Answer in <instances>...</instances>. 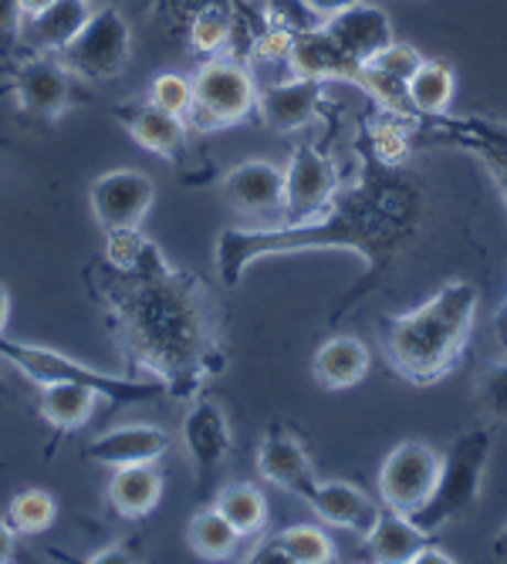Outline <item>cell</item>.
<instances>
[{"instance_id": "cell-14", "label": "cell", "mask_w": 507, "mask_h": 564, "mask_svg": "<svg viewBox=\"0 0 507 564\" xmlns=\"http://www.w3.org/2000/svg\"><path fill=\"white\" fill-rule=\"evenodd\" d=\"M224 196L234 210L271 217L284 210V170L265 160H247L224 176Z\"/></svg>"}, {"instance_id": "cell-23", "label": "cell", "mask_w": 507, "mask_h": 564, "mask_svg": "<svg viewBox=\"0 0 507 564\" xmlns=\"http://www.w3.org/2000/svg\"><path fill=\"white\" fill-rule=\"evenodd\" d=\"M106 497L112 503V510L126 521H139L149 510H157L160 497H163V474L157 470V464H129V467H116L106 487Z\"/></svg>"}, {"instance_id": "cell-43", "label": "cell", "mask_w": 507, "mask_h": 564, "mask_svg": "<svg viewBox=\"0 0 507 564\" xmlns=\"http://www.w3.org/2000/svg\"><path fill=\"white\" fill-rule=\"evenodd\" d=\"M322 21H328V18H335V14H342L345 8H352V4H359V0H304Z\"/></svg>"}, {"instance_id": "cell-26", "label": "cell", "mask_w": 507, "mask_h": 564, "mask_svg": "<svg viewBox=\"0 0 507 564\" xmlns=\"http://www.w3.org/2000/svg\"><path fill=\"white\" fill-rule=\"evenodd\" d=\"M237 8H240V0H237V4L224 0V4H211V8H203L199 14H193V21L186 24V41L193 47V55H199L203 62L234 55V41L240 34Z\"/></svg>"}, {"instance_id": "cell-7", "label": "cell", "mask_w": 507, "mask_h": 564, "mask_svg": "<svg viewBox=\"0 0 507 564\" xmlns=\"http://www.w3.org/2000/svg\"><path fill=\"white\" fill-rule=\"evenodd\" d=\"M132 55V28L119 14V8L106 4L95 8L82 31L58 51L55 58L72 78L88 82H112L126 72Z\"/></svg>"}, {"instance_id": "cell-16", "label": "cell", "mask_w": 507, "mask_h": 564, "mask_svg": "<svg viewBox=\"0 0 507 564\" xmlns=\"http://www.w3.org/2000/svg\"><path fill=\"white\" fill-rule=\"evenodd\" d=\"M304 500L312 503V510L325 524L355 531L359 538H366L382 514V503H376L366 490L345 480H319Z\"/></svg>"}, {"instance_id": "cell-10", "label": "cell", "mask_w": 507, "mask_h": 564, "mask_svg": "<svg viewBox=\"0 0 507 564\" xmlns=\"http://www.w3.org/2000/svg\"><path fill=\"white\" fill-rule=\"evenodd\" d=\"M157 199V186L142 170H112L101 173L91 189V217L101 230H119V227H139Z\"/></svg>"}, {"instance_id": "cell-17", "label": "cell", "mask_w": 507, "mask_h": 564, "mask_svg": "<svg viewBox=\"0 0 507 564\" xmlns=\"http://www.w3.org/2000/svg\"><path fill=\"white\" fill-rule=\"evenodd\" d=\"M258 470L268 484H274L288 494H298V497H309V490L319 484L309 449H304L291 433H284L281 426L268 430V436L261 440Z\"/></svg>"}, {"instance_id": "cell-1", "label": "cell", "mask_w": 507, "mask_h": 564, "mask_svg": "<svg viewBox=\"0 0 507 564\" xmlns=\"http://www.w3.org/2000/svg\"><path fill=\"white\" fill-rule=\"evenodd\" d=\"M427 214L430 196L417 173L406 166H386L373 152H363L359 180L342 186L315 220L224 230L214 247L217 274L227 288H237L254 261L274 258V253L352 250L363 258L366 271L335 304L328 325H338L355 304H363L386 281L399 253L413 247V240L427 227Z\"/></svg>"}, {"instance_id": "cell-25", "label": "cell", "mask_w": 507, "mask_h": 564, "mask_svg": "<svg viewBox=\"0 0 507 564\" xmlns=\"http://www.w3.org/2000/svg\"><path fill=\"white\" fill-rule=\"evenodd\" d=\"M430 541H433L430 531H423L410 514H399L392 507H382L376 528L366 534V547L373 561H382V564H402V561L410 564V557Z\"/></svg>"}, {"instance_id": "cell-6", "label": "cell", "mask_w": 507, "mask_h": 564, "mask_svg": "<svg viewBox=\"0 0 507 564\" xmlns=\"http://www.w3.org/2000/svg\"><path fill=\"white\" fill-rule=\"evenodd\" d=\"M258 112V85L250 68L234 58H207L193 75V109L186 116L190 129L214 132L237 126Z\"/></svg>"}, {"instance_id": "cell-41", "label": "cell", "mask_w": 507, "mask_h": 564, "mask_svg": "<svg viewBox=\"0 0 507 564\" xmlns=\"http://www.w3.org/2000/svg\"><path fill=\"white\" fill-rule=\"evenodd\" d=\"M21 11L18 0H0V62H11L21 51Z\"/></svg>"}, {"instance_id": "cell-31", "label": "cell", "mask_w": 507, "mask_h": 564, "mask_svg": "<svg viewBox=\"0 0 507 564\" xmlns=\"http://www.w3.org/2000/svg\"><path fill=\"white\" fill-rule=\"evenodd\" d=\"M186 538H190V547L207 557V561H224V557H234L237 547H240V534L234 531V524L220 514L217 507H203L193 514L190 528H186Z\"/></svg>"}, {"instance_id": "cell-8", "label": "cell", "mask_w": 507, "mask_h": 564, "mask_svg": "<svg viewBox=\"0 0 507 564\" xmlns=\"http://www.w3.org/2000/svg\"><path fill=\"white\" fill-rule=\"evenodd\" d=\"M440 477V449L420 440H406L389 449L379 467V500L399 514H417L430 500Z\"/></svg>"}, {"instance_id": "cell-11", "label": "cell", "mask_w": 507, "mask_h": 564, "mask_svg": "<svg viewBox=\"0 0 507 564\" xmlns=\"http://www.w3.org/2000/svg\"><path fill=\"white\" fill-rule=\"evenodd\" d=\"M183 446L193 459L199 487H207L234 449L230 423H227V413L220 409V402L203 399V395L193 399L190 413L183 420Z\"/></svg>"}, {"instance_id": "cell-40", "label": "cell", "mask_w": 507, "mask_h": 564, "mask_svg": "<svg viewBox=\"0 0 507 564\" xmlns=\"http://www.w3.org/2000/svg\"><path fill=\"white\" fill-rule=\"evenodd\" d=\"M211 4H224V0H157V4H152V11H157L160 21L176 24V28L186 31V24L193 21V14H199L203 8H211ZM230 4H237V0H230Z\"/></svg>"}, {"instance_id": "cell-38", "label": "cell", "mask_w": 507, "mask_h": 564, "mask_svg": "<svg viewBox=\"0 0 507 564\" xmlns=\"http://www.w3.org/2000/svg\"><path fill=\"white\" fill-rule=\"evenodd\" d=\"M366 65H376L379 72H386V75H392V78L406 82V78H410V75L423 65V55H420V51H417L413 44L392 41L389 47H382L379 55H376L373 62H366Z\"/></svg>"}, {"instance_id": "cell-35", "label": "cell", "mask_w": 507, "mask_h": 564, "mask_svg": "<svg viewBox=\"0 0 507 564\" xmlns=\"http://www.w3.org/2000/svg\"><path fill=\"white\" fill-rule=\"evenodd\" d=\"M477 402H481V413L490 423H507V351L497 362H490L481 372L477 382Z\"/></svg>"}, {"instance_id": "cell-20", "label": "cell", "mask_w": 507, "mask_h": 564, "mask_svg": "<svg viewBox=\"0 0 507 564\" xmlns=\"http://www.w3.org/2000/svg\"><path fill=\"white\" fill-rule=\"evenodd\" d=\"M170 449V436L160 426H116L88 443V459L101 467H129V464H157Z\"/></svg>"}, {"instance_id": "cell-49", "label": "cell", "mask_w": 507, "mask_h": 564, "mask_svg": "<svg viewBox=\"0 0 507 564\" xmlns=\"http://www.w3.org/2000/svg\"><path fill=\"white\" fill-rule=\"evenodd\" d=\"M490 554L497 557V561H507V524L500 528V534L490 541Z\"/></svg>"}, {"instance_id": "cell-9", "label": "cell", "mask_w": 507, "mask_h": 564, "mask_svg": "<svg viewBox=\"0 0 507 564\" xmlns=\"http://www.w3.org/2000/svg\"><path fill=\"white\" fill-rule=\"evenodd\" d=\"M342 189L335 163L315 145H298L284 170V224L315 220Z\"/></svg>"}, {"instance_id": "cell-36", "label": "cell", "mask_w": 507, "mask_h": 564, "mask_svg": "<svg viewBox=\"0 0 507 564\" xmlns=\"http://www.w3.org/2000/svg\"><path fill=\"white\" fill-rule=\"evenodd\" d=\"M261 18H265V24H274L288 34H304V31H315L325 24L304 0H265Z\"/></svg>"}, {"instance_id": "cell-24", "label": "cell", "mask_w": 507, "mask_h": 564, "mask_svg": "<svg viewBox=\"0 0 507 564\" xmlns=\"http://www.w3.org/2000/svg\"><path fill=\"white\" fill-rule=\"evenodd\" d=\"M98 399H101V392L85 382H51V386H41L37 413L62 436V433L82 430L95 416Z\"/></svg>"}, {"instance_id": "cell-22", "label": "cell", "mask_w": 507, "mask_h": 564, "mask_svg": "<svg viewBox=\"0 0 507 564\" xmlns=\"http://www.w3.org/2000/svg\"><path fill=\"white\" fill-rule=\"evenodd\" d=\"M369 366H373L369 345L363 338H352V335H335V338L322 341L315 358H312L315 382L325 386V389L359 386L369 376Z\"/></svg>"}, {"instance_id": "cell-21", "label": "cell", "mask_w": 507, "mask_h": 564, "mask_svg": "<svg viewBox=\"0 0 507 564\" xmlns=\"http://www.w3.org/2000/svg\"><path fill=\"white\" fill-rule=\"evenodd\" d=\"M291 72L301 75V78H315V82H352L359 85V75H363V65L352 62L345 51L325 34V28H315V31H304V34H294V44H291V58H288Z\"/></svg>"}, {"instance_id": "cell-39", "label": "cell", "mask_w": 507, "mask_h": 564, "mask_svg": "<svg viewBox=\"0 0 507 564\" xmlns=\"http://www.w3.org/2000/svg\"><path fill=\"white\" fill-rule=\"evenodd\" d=\"M291 44H294V34H288L274 24H261V31H254V37H250V55L261 62H288Z\"/></svg>"}, {"instance_id": "cell-27", "label": "cell", "mask_w": 507, "mask_h": 564, "mask_svg": "<svg viewBox=\"0 0 507 564\" xmlns=\"http://www.w3.org/2000/svg\"><path fill=\"white\" fill-rule=\"evenodd\" d=\"M417 132H420V119L379 109L366 122V152H373L386 166H402V160L413 152Z\"/></svg>"}, {"instance_id": "cell-12", "label": "cell", "mask_w": 507, "mask_h": 564, "mask_svg": "<svg viewBox=\"0 0 507 564\" xmlns=\"http://www.w3.org/2000/svg\"><path fill=\"white\" fill-rule=\"evenodd\" d=\"M8 91L18 98L21 112L34 119H58L72 106V75L51 55H31L14 68Z\"/></svg>"}, {"instance_id": "cell-32", "label": "cell", "mask_w": 507, "mask_h": 564, "mask_svg": "<svg viewBox=\"0 0 507 564\" xmlns=\"http://www.w3.org/2000/svg\"><path fill=\"white\" fill-rule=\"evenodd\" d=\"M55 518H58L55 497H51L47 490H37V487L14 494L8 503V524L18 534H44L51 524H55Z\"/></svg>"}, {"instance_id": "cell-48", "label": "cell", "mask_w": 507, "mask_h": 564, "mask_svg": "<svg viewBox=\"0 0 507 564\" xmlns=\"http://www.w3.org/2000/svg\"><path fill=\"white\" fill-rule=\"evenodd\" d=\"M51 4H55V0H18V11H21V18H34Z\"/></svg>"}, {"instance_id": "cell-45", "label": "cell", "mask_w": 507, "mask_h": 564, "mask_svg": "<svg viewBox=\"0 0 507 564\" xmlns=\"http://www.w3.org/2000/svg\"><path fill=\"white\" fill-rule=\"evenodd\" d=\"M91 564H109V561H132L129 547L126 544H112V547H101V551H91L88 554Z\"/></svg>"}, {"instance_id": "cell-4", "label": "cell", "mask_w": 507, "mask_h": 564, "mask_svg": "<svg viewBox=\"0 0 507 564\" xmlns=\"http://www.w3.org/2000/svg\"><path fill=\"white\" fill-rule=\"evenodd\" d=\"M490 443H494L490 426H477V430H467L456 440H450L440 449L436 487H433L430 500L413 514V521L423 531L433 534L450 521H461V518L474 514L481 503V490H484Z\"/></svg>"}, {"instance_id": "cell-33", "label": "cell", "mask_w": 507, "mask_h": 564, "mask_svg": "<svg viewBox=\"0 0 507 564\" xmlns=\"http://www.w3.org/2000/svg\"><path fill=\"white\" fill-rule=\"evenodd\" d=\"M274 541L284 547L291 564H332L335 561L332 538L315 524H291L281 534H274Z\"/></svg>"}, {"instance_id": "cell-3", "label": "cell", "mask_w": 507, "mask_h": 564, "mask_svg": "<svg viewBox=\"0 0 507 564\" xmlns=\"http://www.w3.org/2000/svg\"><path fill=\"white\" fill-rule=\"evenodd\" d=\"M477 304L481 291L471 281H450L413 312L379 318L382 355L392 372L413 386H433L450 376L467 351Z\"/></svg>"}, {"instance_id": "cell-46", "label": "cell", "mask_w": 507, "mask_h": 564, "mask_svg": "<svg viewBox=\"0 0 507 564\" xmlns=\"http://www.w3.org/2000/svg\"><path fill=\"white\" fill-rule=\"evenodd\" d=\"M420 561H436V564H450L453 557H450V554H446L443 547H436V544L430 541V544H423V547H420V551H417V554L410 557V564H420Z\"/></svg>"}, {"instance_id": "cell-2", "label": "cell", "mask_w": 507, "mask_h": 564, "mask_svg": "<svg viewBox=\"0 0 507 564\" xmlns=\"http://www.w3.org/2000/svg\"><path fill=\"white\" fill-rule=\"evenodd\" d=\"M85 278L91 297L106 307L126 362L149 372L166 395L193 402L227 369L220 307L196 274L170 261L126 274L95 258Z\"/></svg>"}, {"instance_id": "cell-42", "label": "cell", "mask_w": 507, "mask_h": 564, "mask_svg": "<svg viewBox=\"0 0 507 564\" xmlns=\"http://www.w3.org/2000/svg\"><path fill=\"white\" fill-rule=\"evenodd\" d=\"M244 561H250V564H291V561H288V554H284V547H281L274 538L261 541V544L254 547Z\"/></svg>"}, {"instance_id": "cell-15", "label": "cell", "mask_w": 507, "mask_h": 564, "mask_svg": "<svg viewBox=\"0 0 507 564\" xmlns=\"http://www.w3.org/2000/svg\"><path fill=\"white\" fill-rule=\"evenodd\" d=\"M322 85L315 78H288L278 85H268L258 91V116L274 132H294L304 129L322 109Z\"/></svg>"}, {"instance_id": "cell-13", "label": "cell", "mask_w": 507, "mask_h": 564, "mask_svg": "<svg viewBox=\"0 0 507 564\" xmlns=\"http://www.w3.org/2000/svg\"><path fill=\"white\" fill-rule=\"evenodd\" d=\"M322 28L345 51V55L359 65L373 62L382 47H389L396 41L389 14L376 4H366V0H359V4H352L342 14L328 18Z\"/></svg>"}, {"instance_id": "cell-47", "label": "cell", "mask_w": 507, "mask_h": 564, "mask_svg": "<svg viewBox=\"0 0 507 564\" xmlns=\"http://www.w3.org/2000/svg\"><path fill=\"white\" fill-rule=\"evenodd\" d=\"M494 338L500 341V351H507V304H500V312L494 315Z\"/></svg>"}, {"instance_id": "cell-30", "label": "cell", "mask_w": 507, "mask_h": 564, "mask_svg": "<svg viewBox=\"0 0 507 564\" xmlns=\"http://www.w3.org/2000/svg\"><path fill=\"white\" fill-rule=\"evenodd\" d=\"M101 261L116 271H149L157 268L163 258V250L152 243L145 234H139V227H119V230H106V243H101Z\"/></svg>"}, {"instance_id": "cell-44", "label": "cell", "mask_w": 507, "mask_h": 564, "mask_svg": "<svg viewBox=\"0 0 507 564\" xmlns=\"http://www.w3.org/2000/svg\"><path fill=\"white\" fill-rule=\"evenodd\" d=\"M14 551H18V531L8 521H0V564H8Z\"/></svg>"}, {"instance_id": "cell-5", "label": "cell", "mask_w": 507, "mask_h": 564, "mask_svg": "<svg viewBox=\"0 0 507 564\" xmlns=\"http://www.w3.org/2000/svg\"><path fill=\"white\" fill-rule=\"evenodd\" d=\"M0 358H8L11 366H18L21 376H28L37 389L51 386V382H85L91 389L101 392V399H109V405H132V402H145L166 395V389L152 379V382H139V379H119L109 372H98L85 362H75L72 355H62L55 348L44 345H28V341H11L0 335Z\"/></svg>"}, {"instance_id": "cell-19", "label": "cell", "mask_w": 507, "mask_h": 564, "mask_svg": "<svg viewBox=\"0 0 507 564\" xmlns=\"http://www.w3.org/2000/svg\"><path fill=\"white\" fill-rule=\"evenodd\" d=\"M91 0H55L41 14L21 18V51H28V55H58L91 18Z\"/></svg>"}, {"instance_id": "cell-29", "label": "cell", "mask_w": 507, "mask_h": 564, "mask_svg": "<svg viewBox=\"0 0 507 564\" xmlns=\"http://www.w3.org/2000/svg\"><path fill=\"white\" fill-rule=\"evenodd\" d=\"M214 507L234 524L240 538H258L268 528V497L254 484H244V480L227 484L217 494Z\"/></svg>"}, {"instance_id": "cell-34", "label": "cell", "mask_w": 507, "mask_h": 564, "mask_svg": "<svg viewBox=\"0 0 507 564\" xmlns=\"http://www.w3.org/2000/svg\"><path fill=\"white\" fill-rule=\"evenodd\" d=\"M149 101L157 109L170 112V116L186 119L190 109H193V78H186L180 72L157 75V78H152V85H149Z\"/></svg>"}, {"instance_id": "cell-37", "label": "cell", "mask_w": 507, "mask_h": 564, "mask_svg": "<svg viewBox=\"0 0 507 564\" xmlns=\"http://www.w3.org/2000/svg\"><path fill=\"white\" fill-rule=\"evenodd\" d=\"M450 145H461V149H471L474 156L487 166V173L494 176L504 203H507V149L504 145H494V142H484V139H467V135H453L446 139Z\"/></svg>"}, {"instance_id": "cell-28", "label": "cell", "mask_w": 507, "mask_h": 564, "mask_svg": "<svg viewBox=\"0 0 507 564\" xmlns=\"http://www.w3.org/2000/svg\"><path fill=\"white\" fill-rule=\"evenodd\" d=\"M453 68L446 62L423 58V65L406 78V95L420 119H440L453 101Z\"/></svg>"}, {"instance_id": "cell-18", "label": "cell", "mask_w": 507, "mask_h": 564, "mask_svg": "<svg viewBox=\"0 0 507 564\" xmlns=\"http://www.w3.org/2000/svg\"><path fill=\"white\" fill-rule=\"evenodd\" d=\"M112 116L126 126V132L149 152H157V156L170 160V163H180L183 152H186V119L180 116H170L163 109H157L152 101H136V106H116Z\"/></svg>"}]
</instances>
